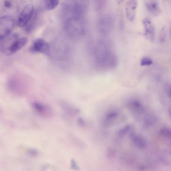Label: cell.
<instances>
[{"instance_id": "cell-19", "label": "cell", "mask_w": 171, "mask_h": 171, "mask_svg": "<svg viewBox=\"0 0 171 171\" xmlns=\"http://www.w3.org/2000/svg\"><path fill=\"white\" fill-rule=\"evenodd\" d=\"M4 6H5V7L7 8H10L12 6V3L10 1H6L4 2Z\"/></svg>"}, {"instance_id": "cell-5", "label": "cell", "mask_w": 171, "mask_h": 171, "mask_svg": "<svg viewBox=\"0 0 171 171\" xmlns=\"http://www.w3.org/2000/svg\"><path fill=\"white\" fill-rule=\"evenodd\" d=\"M15 25V20L10 15H5L0 17V40L11 34Z\"/></svg>"}, {"instance_id": "cell-16", "label": "cell", "mask_w": 171, "mask_h": 171, "mask_svg": "<svg viewBox=\"0 0 171 171\" xmlns=\"http://www.w3.org/2000/svg\"><path fill=\"white\" fill-rule=\"evenodd\" d=\"M153 60L149 57H144L140 60V65L142 67L149 66L153 65Z\"/></svg>"}, {"instance_id": "cell-9", "label": "cell", "mask_w": 171, "mask_h": 171, "mask_svg": "<svg viewBox=\"0 0 171 171\" xmlns=\"http://www.w3.org/2000/svg\"><path fill=\"white\" fill-rule=\"evenodd\" d=\"M120 112L117 109H112L108 111L104 117L103 125L104 127H109L113 126L117 122Z\"/></svg>"}, {"instance_id": "cell-15", "label": "cell", "mask_w": 171, "mask_h": 171, "mask_svg": "<svg viewBox=\"0 0 171 171\" xmlns=\"http://www.w3.org/2000/svg\"><path fill=\"white\" fill-rule=\"evenodd\" d=\"M59 1L58 0H48L45 2V9L47 10H52L58 6Z\"/></svg>"}, {"instance_id": "cell-1", "label": "cell", "mask_w": 171, "mask_h": 171, "mask_svg": "<svg viewBox=\"0 0 171 171\" xmlns=\"http://www.w3.org/2000/svg\"><path fill=\"white\" fill-rule=\"evenodd\" d=\"M92 57L95 68L100 71L113 69L118 63L113 44L108 40L101 39L95 43L93 46Z\"/></svg>"}, {"instance_id": "cell-8", "label": "cell", "mask_w": 171, "mask_h": 171, "mask_svg": "<svg viewBox=\"0 0 171 171\" xmlns=\"http://www.w3.org/2000/svg\"><path fill=\"white\" fill-rule=\"evenodd\" d=\"M28 41V39L25 37L17 39L9 47H8L5 49L4 53L8 56L16 53L26 45Z\"/></svg>"}, {"instance_id": "cell-10", "label": "cell", "mask_w": 171, "mask_h": 171, "mask_svg": "<svg viewBox=\"0 0 171 171\" xmlns=\"http://www.w3.org/2000/svg\"><path fill=\"white\" fill-rule=\"evenodd\" d=\"M138 5V2L136 0H129L126 2L125 6L126 17L130 22H133L136 18Z\"/></svg>"}, {"instance_id": "cell-12", "label": "cell", "mask_w": 171, "mask_h": 171, "mask_svg": "<svg viewBox=\"0 0 171 171\" xmlns=\"http://www.w3.org/2000/svg\"><path fill=\"white\" fill-rule=\"evenodd\" d=\"M33 107L37 113L44 117H49L52 115V111L49 106L41 102H34Z\"/></svg>"}, {"instance_id": "cell-18", "label": "cell", "mask_w": 171, "mask_h": 171, "mask_svg": "<svg viewBox=\"0 0 171 171\" xmlns=\"http://www.w3.org/2000/svg\"><path fill=\"white\" fill-rule=\"evenodd\" d=\"M166 93L168 97L170 98V97H171V86L170 84H168L166 86Z\"/></svg>"}, {"instance_id": "cell-7", "label": "cell", "mask_w": 171, "mask_h": 171, "mask_svg": "<svg viewBox=\"0 0 171 171\" xmlns=\"http://www.w3.org/2000/svg\"><path fill=\"white\" fill-rule=\"evenodd\" d=\"M34 13V6L32 4H28L22 10L21 13L17 20V25L22 28L30 22Z\"/></svg>"}, {"instance_id": "cell-11", "label": "cell", "mask_w": 171, "mask_h": 171, "mask_svg": "<svg viewBox=\"0 0 171 171\" xmlns=\"http://www.w3.org/2000/svg\"><path fill=\"white\" fill-rule=\"evenodd\" d=\"M142 24L146 38L151 41H154L156 37V32L155 27L151 20L149 18L144 19L142 21Z\"/></svg>"}, {"instance_id": "cell-6", "label": "cell", "mask_w": 171, "mask_h": 171, "mask_svg": "<svg viewBox=\"0 0 171 171\" xmlns=\"http://www.w3.org/2000/svg\"><path fill=\"white\" fill-rule=\"evenodd\" d=\"M30 50L33 53H42L47 56H51L50 46L43 39L38 38L35 40Z\"/></svg>"}, {"instance_id": "cell-14", "label": "cell", "mask_w": 171, "mask_h": 171, "mask_svg": "<svg viewBox=\"0 0 171 171\" xmlns=\"http://www.w3.org/2000/svg\"><path fill=\"white\" fill-rule=\"evenodd\" d=\"M130 137L131 138L132 143L136 147L140 149H144L147 147V140L141 135H133L131 133Z\"/></svg>"}, {"instance_id": "cell-4", "label": "cell", "mask_w": 171, "mask_h": 171, "mask_svg": "<svg viewBox=\"0 0 171 171\" xmlns=\"http://www.w3.org/2000/svg\"><path fill=\"white\" fill-rule=\"evenodd\" d=\"M126 106L132 115L135 117L140 118L147 113L145 106L141 100L138 98H133L127 100Z\"/></svg>"}, {"instance_id": "cell-3", "label": "cell", "mask_w": 171, "mask_h": 171, "mask_svg": "<svg viewBox=\"0 0 171 171\" xmlns=\"http://www.w3.org/2000/svg\"><path fill=\"white\" fill-rule=\"evenodd\" d=\"M114 26V19L111 14H105L99 18L97 27L98 33L103 36L109 34Z\"/></svg>"}, {"instance_id": "cell-2", "label": "cell", "mask_w": 171, "mask_h": 171, "mask_svg": "<svg viewBox=\"0 0 171 171\" xmlns=\"http://www.w3.org/2000/svg\"><path fill=\"white\" fill-rule=\"evenodd\" d=\"M65 28L70 38L74 40H80L86 33V18L79 17L66 18Z\"/></svg>"}, {"instance_id": "cell-17", "label": "cell", "mask_w": 171, "mask_h": 171, "mask_svg": "<svg viewBox=\"0 0 171 171\" xmlns=\"http://www.w3.org/2000/svg\"><path fill=\"white\" fill-rule=\"evenodd\" d=\"M95 5H96V9L98 11H100L104 9V7L106 6V1H95Z\"/></svg>"}, {"instance_id": "cell-13", "label": "cell", "mask_w": 171, "mask_h": 171, "mask_svg": "<svg viewBox=\"0 0 171 171\" xmlns=\"http://www.w3.org/2000/svg\"><path fill=\"white\" fill-rule=\"evenodd\" d=\"M145 5L147 10L152 15L155 16L160 15L161 9L158 2L156 1H145Z\"/></svg>"}]
</instances>
